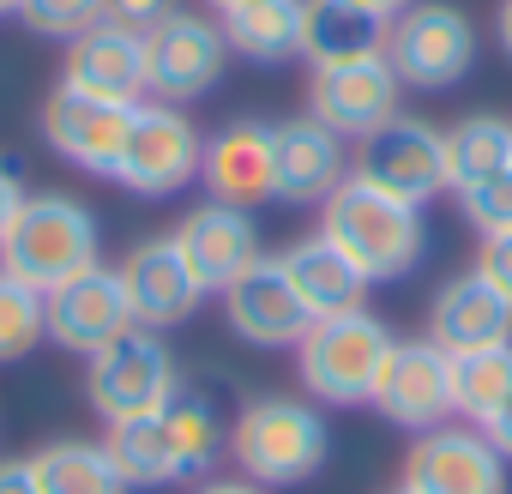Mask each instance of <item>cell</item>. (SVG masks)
Instances as JSON below:
<instances>
[{
	"label": "cell",
	"instance_id": "cell-1",
	"mask_svg": "<svg viewBox=\"0 0 512 494\" xmlns=\"http://www.w3.org/2000/svg\"><path fill=\"white\" fill-rule=\"evenodd\" d=\"M320 235L338 241V254L368 278V284H398L422 266V247H428V223L422 205L392 199L386 187L362 181L356 169L326 193L320 205Z\"/></svg>",
	"mask_w": 512,
	"mask_h": 494
},
{
	"label": "cell",
	"instance_id": "cell-2",
	"mask_svg": "<svg viewBox=\"0 0 512 494\" xmlns=\"http://www.w3.org/2000/svg\"><path fill=\"white\" fill-rule=\"evenodd\" d=\"M326 452H332V428L320 404L296 392H266L229 422V464L260 488H296L320 476Z\"/></svg>",
	"mask_w": 512,
	"mask_h": 494
},
{
	"label": "cell",
	"instance_id": "cell-3",
	"mask_svg": "<svg viewBox=\"0 0 512 494\" xmlns=\"http://www.w3.org/2000/svg\"><path fill=\"white\" fill-rule=\"evenodd\" d=\"M103 266V229H97V211L73 193H25L13 229L0 235V272L25 278L31 290H55L79 272Z\"/></svg>",
	"mask_w": 512,
	"mask_h": 494
},
{
	"label": "cell",
	"instance_id": "cell-4",
	"mask_svg": "<svg viewBox=\"0 0 512 494\" xmlns=\"http://www.w3.org/2000/svg\"><path fill=\"white\" fill-rule=\"evenodd\" d=\"M392 344H398L392 326L374 320L368 308H350V314L314 320L308 338L296 344L302 392H308L314 404H338V410L374 404V386H380V368H386Z\"/></svg>",
	"mask_w": 512,
	"mask_h": 494
},
{
	"label": "cell",
	"instance_id": "cell-5",
	"mask_svg": "<svg viewBox=\"0 0 512 494\" xmlns=\"http://www.w3.org/2000/svg\"><path fill=\"white\" fill-rule=\"evenodd\" d=\"M386 61L404 91H452L476 67V25L452 0H410L386 25Z\"/></svg>",
	"mask_w": 512,
	"mask_h": 494
},
{
	"label": "cell",
	"instance_id": "cell-6",
	"mask_svg": "<svg viewBox=\"0 0 512 494\" xmlns=\"http://www.w3.org/2000/svg\"><path fill=\"white\" fill-rule=\"evenodd\" d=\"M175 392H181L175 350H169L151 326H133L127 338H115L109 350H97L91 368H85V398H91V410H97L103 422L157 416Z\"/></svg>",
	"mask_w": 512,
	"mask_h": 494
},
{
	"label": "cell",
	"instance_id": "cell-7",
	"mask_svg": "<svg viewBox=\"0 0 512 494\" xmlns=\"http://www.w3.org/2000/svg\"><path fill=\"white\" fill-rule=\"evenodd\" d=\"M199 163H205V133L181 115V103H133V121H127V145H121V163H115V181L139 199H163V193H181L187 181H199Z\"/></svg>",
	"mask_w": 512,
	"mask_h": 494
},
{
	"label": "cell",
	"instance_id": "cell-8",
	"mask_svg": "<svg viewBox=\"0 0 512 494\" xmlns=\"http://www.w3.org/2000/svg\"><path fill=\"white\" fill-rule=\"evenodd\" d=\"M229 67V37L223 19L175 7L169 19H157L145 31V97L157 103H193L205 97Z\"/></svg>",
	"mask_w": 512,
	"mask_h": 494
},
{
	"label": "cell",
	"instance_id": "cell-9",
	"mask_svg": "<svg viewBox=\"0 0 512 494\" xmlns=\"http://www.w3.org/2000/svg\"><path fill=\"white\" fill-rule=\"evenodd\" d=\"M356 175L386 187L392 199L428 205L434 193H446V127L422 121V115H392L386 127H374L368 139H356Z\"/></svg>",
	"mask_w": 512,
	"mask_h": 494
},
{
	"label": "cell",
	"instance_id": "cell-10",
	"mask_svg": "<svg viewBox=\"0 0 512 494\" xmlns=\"http://www.w3.org/2000/svg\"><path fill=\"white\" fill-rule=\"evenodd\" d=\"M404 103V79L392 73L386 49L374 55H356V61H332V67H314L308 79V115L320 127H332L338 139H368L374 127H386Z\"/></svg>",
	"mask_w": 512,
	"mask_h": 494
},
{
	"label": "cell",
	"instance_id": "cell-11",
	"mask_svg": "<svg viewBox=\"0 0 512 494\" xmlns=\"http://www.w3.org/2000/svg\"><path fill=\"white\" fill-rule=\"evenodd\" d=\"M398 488H410V494H506V458L476 422H440V428L416 434Z\"/></svg>",
	"mask_w": 512,
	"mask_h": 494
},
{
	"label": "cell",
	"instance_id": "cell-12",
	"mask_svg": "<svg viewBox=\"0 0 512 494\" xmlns=\"http://www.w3.org/2000/svg\"><path fill=\"white\" fill-rule=\"evenodd\" d=\"M374 410L404 434H428V428L452 422L458 416L452 410V356L434 338H398L380 368Z\"/></svg>",
	"mask_w": 512,
	"mask_h": 494
},
{
	"label": "cell",
	"instance_id": "cell-13",
	"mask_svg": "<svg viewBox=\"0 0 512 494\" xmlns=\"http://www.w3.org/2000/svg\"><path fill=\"white\" fill-rule=\"evenodd\" d=\"M175 247H181V260L193 266V278L205 284V296H223L241 272H253V266L266 260L253 205H223V199L193 205L175 223Z\"/></svg>",
	"mask_w": 512,
	"mask_h": 494
},
{
	"label": "cell",
	"instance_id": "cell-14",
	"mask_svg": "<svg viewBox=\"0 0 512 494\" xmlns=\"http://www.w3.org/2000/svg\"><path fill=\"white\" fill-rule=\"evenodd\" d=\"M43 314H49V344L73 350V356H85V362L139 326L133 308H127L121 272H109V266H91V272L55 284V290L43 296Z\"/></svg>",
	"mask_w": 512,
	"mask_h": 494
},
{
	"label": "cell",
	"instance_id": "cell-15",
	"mask_svg": "<svg viewBox=\"0 0 512 494\" xmlns=\"http://www.w3.org/2000/svg\"><path fill=\"white\" fill-rule=\"evenodd\" d=\"M127 121H133V103H103V97H85L73 85H55L43 97V139L61 163L85 169V175H109L115 181V163H121V145H127Z\"/></svg>",
	"mask_w": 512,
	"mask_h": 494
},
{
	"label": "cell",
	"instance_id": "cell-16",
	"mask_svg": "<svg viewBox=\"0 0 512 494\" xmlns=\"http://www.w3.org/2000/svg\"><path fill=\"white\" fill-rule=\"evenodd\" d=\"M115 272H121V290H127L133 320L151 326V332H169V326L193 320L199 302H205V284H199L193 266L181 260L175 235H145V241H133L127 260H121Z\"/></svg>",
	"mask_w": 512,
	"mask_h": 494
},
{
	"label": "cell",
	"instance_id": "cell-17",
	"mask_svg": "<svg viewBox=\"0 0 512 494\" xmlns=\"http://www.w3.org/2000/svg\"><path fill=\"white\" fill-rule=\"evenodd\" d=\"M223 320H229V332H235L241 344H253V350H296V344L308 338V326H314L308 308H302V296L290 290L278 254H266L253 272H241V278L223 290Z\"/></svg>",
	"mask_w": 512,
	"mask_h": 494
},
{
	"label": "cell",
	"instance_id": "cell-18",
	"mask_svg": "<svg viewBox=\"0 0 512 494\" xmlns=\"http://www.w3.org/2000/svg\"><path fill=\"white\" fill-rule=\"evenodd\" d=\"M446 356H464V350H488V344H512V302L470 266L458 278H446L428 302V332Z\"/></svg>",
	"mask_w": 512,
	"mask_h": 494
},
{
	"label": "cell",
	"instance_id": "cell-19",
	"mask_svg": "<svg viewBox=\"0 0 512 494\" xmlns=\"http://www.w3.org/2000/svg\"><path fill=\"white\" fill-rule=\"evenodd\" d=\"M61 85L103 97V103H145V37L127 25H91L85 37L67 43Z\"/></svg>",
	"mask_w": 512,
	"mask_h": 494
},
{
	"label": "cell",
	"instance_id": "cell-20",
	"mask_svg": "<svg viewBox=\"0 0 512 494\" xmlns=\"http://www.w3.org/2000/svg\"><path fill=\"white\" fill-rule=\"evenodd\" d=\"M350 139H338L332 127H320L314 115L278 121V145H272V193L290 205H326V193L350 175L344 157Z\"/></svg>",
	"mask_w": 512,
	"mask_h": 494
},
{
	"label": "cell",
	"instance_id": "cell-21",
	"mask_svg": "<svg viewBox=\"0 0 512 494\" xmlns=\"http://www.w3.org/2000/svg\"><path fill=\"white\" fill-rule=\"evenodd\" d=\"M272 145H278L272 121H229V127H217L205 139V163H199L205 193L223 199V205L272 199Z\"/></svg>",
	"mask_w": 512,
	"mask_h": 494
},
{
	"label": "cell",
	"instance_id": "cell-22",
	"mask_svg": "<svg viewBox=\"0 0 512 494\" xmlns=\"http://www.w3.org/2000/svg\"><path fill=\"white\" fill-rule=\"evenodd\" d=\"M278 266H284L290 290L302 296L308 320L350 314V308H362V296H368V278L338 254V241H326L320 229H314V235H302V241H290L284 254H278Z\"/></svg>",
	"mask_w": 512,
	"mask_h": 494
},
{
	"label": "cell",
	"instance_id": "cell-23",
	"mask_svg": "<svg viewBox=\"0 0 512 494\" xmlns=\"http://www.w3.org/2000/svg\"><path fill=\"white\" fill-rule=\"evenodd\" d=\"M302 25H308V0H247V7L223 13L229 55L260 61V67L296 61L302 55Z\"/></svg>",
	"mask_w": 512,
	"mask_h": 494
},
{
	"label": "cell",
	"instance_id": "cell-24",
	"mask_svg": "<svg viewBox=\"0 0 512 494\" xmlns=\"http://www.w3.org/2000/svg\"><path fill=\"white\" fill-rule=\"evenodd\" d=\"M31 470L43 494H127V476L103 440H49L31 452Z\"/></svg>",
	"mask_w": 512,
	"mask_h": 494
},
{
	"label": "cell",
	"instance_id": "cell-25",
	"mask_svg": "<svg viewBox=\"0 0 512 494\" xmlns=\"http://www.w3.org/2000/svg\"><path fill=\"white\" fill-rule=\"evenodd\" d=\"M163 428H169L175 476H181V482H205V476L217 470V458L229 452V428H223V416H217L205 398H193V392H175V398L163 404Z\"/></svg>",
	"mask_w": 512,
	"mask_h": 494
},
{
	"label": "cell",
	"instance_id": "cell-26",
	"mask_svg": "<svg viewBox=\"0 0 512 494\" xmlns=\"http://www.w3.org/2000/svg\"><path fill=\"white\" fill-rule=\"evenodd\" d=\"M386 49V25L344 7V0H308V25H302V55L308 67H332V61H356Z\"/></svg>",
	"mask_w": 512,
	"mask_h": 494
},
{
	"label": "cell",
	"instance_id": "cell-27",
	"mask_svg": "<svg viewBox=\"0 0 512 494\" xmlns=\"http://www.w3.org/2000/svg\"><path fill=\"white\" fill-rule=\"evenodd\" d=\"M512 169V121L506 115H464L446 127V181L452 193Z\"/></svg>",
	"mask_w": 512,
	"mask_h": 494
},
{
	"label": "cell",
	"instance_id": "cell-28",
	"mask_svg": "<svg viewBox=\"0 0 512 494\" xmlns=\"http://www.w3.org/2000/svg\"><path fill=\"white\" fill-rule=\"evenodd\" d=\"M103 446H109L115 470L127 476V488H163V482H181V476H175V446H169L163 410H157V416H133V422H109Z\"/></svg>",
	"mask_w": 512,
	"mask_h": 494
},
{
	"label": "cell",
	"instance_id": "cell-29",
	"mask_svg": "<svg viewBox=\"0 0 512 494\" xmlns=\"http://www.w3.org/2000/svg\"><path fill=\"white\" fill-rule=\"evenodd\" d=\"M506 392H512V344H488V350L452 356V410H458V422L482 428Z\"/></svg>",
	"mask_w": 512,
	"mask_h": 494
},
{
	"label": "cell",
	"instance_id": "cell-30",
	"mask_svg": "<svg viewBox=\"0 0 512 494\" xmlns=\"http://www.w3.org/2000/svg\"><path fill=\"white\" fill-rule=\"evenodd\" d=\"M43 338H49L43 290H31V284H25V278H13V272H0V368L25 362Z\"/></svg>",
	"mask_w": 512,
	"mask_h": 494
},
{
	"label": "cell",
	"instance_id": "cell-31",
	"mask_svg": "<svg viewBox=\"0 0 512 494\" xmlns=\"http://www.w3.org/2000/svg\"><path fill=\"white\" fill-rule=\"evenodd\" d=\"M103 13H109V0H19L25 31H37V37H49V43L85 37L91 25H103Z\"/></svg>",
	"mask_w": 512,
	"mask_h": 494
},
{
	"label": "cell",
	"instance_id": "cell-32",
	"mask_svg": "<svg viewBox=\"0 0 512 494\" xmlns=\"http://www.w3.org/2000/svg\"><path fill=\"white\" fill-rule=\"evenodd\" d=\"M458 211H464V223H470L476 235H500V229H512V169H500V175L464 187V193H458Z\"/></svg>",
	"mask_w": 512,
	"mask_h": 494
},
{
	"label": "cell",
	"instance_id": "cell-33",
	"mask_svg": "<svg viewBox=\"0 0 512 494\" xmlns=\"http://www.w3.org/2000/svg\"><path fill=\"white\" fill-rule=\"evenodd\" d=\"M476 272L512 302V229H500V235H482V247H476Z\"/></svg>",
	"mask_w": 512,
	"mask_h": 494
},
{
	"label": "cell",
	"instance_id": "cell-34",
	"mask_svg": "<svg viewBox=\"0 0 512 494\" xmlns=\"http://www.w3.org/2000/svg\"><path fill=\"white\" fill-rule=\"evenodd\" d=\"M169 13H175V0H109V13H103V19H109V25H127V31L145 37V31H151L157 19H169Z\"/></svg>",
	"mask_w": 512,
	"mask_h": 494
},
{
	"label": "cell",
	"instance_id": "cell-35",
	"mask_svg": "<svg viewBox=\"0 0 512 494\" xmlns=\"http://www.w3.org/2000/svg\"><path fill=\"white\" fill-rule=\"evenodd\" d=\"M25 193H31V187H25V175H19V169H13L7 157H0V235H7V229H13V217H19V205H25Z\"/></svg>",
	"mask_w": 512,
	"mask_h": 494
},
{
	"label": "cell",
	"instance_id": "cell-36",
	"mask_svg": "<svg viewBox=\"0 0 512 494\" xmlns=\"http://www.w3.org/2000/svg\"><path fill=\"white\" fill-rule=\"evenodd\" d=\"M0 494H43L31 458H0Z\"/></svg>",
	"mask_w": 512,
	"mask_h": 494
},
{
	"label": "cell",
	"instance_id": "cell-37",
	"mask_svg": "<svg viewBox=\"0 0 512 494\" xmlns=\"http://www.w3.org/2000/svg\"><path fill=\"white\" fill-rule=\"evenodd\" d=\"M482 434H488V440H494V446H500V458H506V464H512V392H506V398H500V404H494V416H488V422H482Z\"/></svg>",
	"mask_w": 512,
	"mask_h": 494
},
{
	"label": "cell",
	"instance_id": "cell-38",
	"mask_svg": "<svg viewBox=\"0 0 512 494\" xmlns=\"http://www.w3.org/2000/svg\"><path fill=\"white\" fill-rule=\"evenodd\" d=\"M344 7H356V13H368V19H380V25H392L410 0H344Z\"/></svg>",
	"mask_w": 512,
	"mask_h": 494
},
{
	"label": "cell",
	"instance_id": "cell-39",
	"mask_svg": "<svg viewBox=\"0 0 512 494\" xmlns=\"http://www.w3.org/2000/svg\"><path fill=\"white\" fill-rule=\"evenodd\" d=\"M193 494H272V488H260V482H247V476H241V482H211V476H205V482H199Z\"/></svg>",
	"mask_w": 512,
	"mask_h": 494
},
{
	"label": "cell",
	"instance_id": "cell-40",
	"mask_svg": "<svg viewBox=\"0 0 512 494\" xmlns=\"http://www.w3.org/2000/svg\"><path fill=\"white\" fill-rule=\"evenodd\" d=\"M494 43H500L506 61H512V0H500V13H494Z\"/></svg>",
	"mask_w": 512,
	"mask_h": 494
},
{
	"label": "cell",
	"instance_id": "cell-41",
	"mask_svg": "<svg viewBox=\"0 0 512 494\" xmlns=\"http://www.w3.org/2000/svg\"><path fill=\"white\" fill-rule=\"evenodd\" d=\"M205 7H211V13L223 19V13H235V7H247V0H205Z\"/></svg>",
	"mask_w": 512,
	"mask_h": 494
},
{
	"label": "cell",
	"instance_id": "cell-42",
	"mask_svg": "<svg viewBox=\"0 0 512 494\" xmlns=\"http://www.w3.org/2000/svg\"><path fill=\"white\" fill-rule=\"evenodd\" d=\"M0 19H19V0H0Z\"/></svg>",
	"mask_w": 512,
	"mask_h": 494
},
{
	"label": "cell",
	"instance_id": "cell-43",
	"mask_svg": "<svg viewBox=\"0 0 512 494\" xmlns=\"http://www.w3.org/2000/svg\"><path fill=\"white\" fill-rule=\"evenodd\" d=\"M392 494H410V488H392Z\"/></svg>",
	"mask_w": 512,
	"mask_h": 494
}]
</instances>
